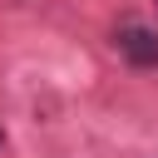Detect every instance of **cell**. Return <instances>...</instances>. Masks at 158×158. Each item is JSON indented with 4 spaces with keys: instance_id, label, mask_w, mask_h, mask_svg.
I'll list each match as a JSON object with an SVG mask.
<instances>
[{
    "instance_id": "2",
    "label": "cell",
    "mask_w": 158,
    "mask_h": 158,
    "mask_svg": "<svg viewBox=\"0 0 158 158\" xmlns=\"http://www.w3.org/2000/svg\"><path fill=\"white\" fill-rule=\"evenodd\" d=\"M153 5H158V0H153Z\"/></svg>"
},
{
    "instance_id": "1",
    "label": "cell",
    "mask_w": 158,
    "mask_h": 158,
    "mask_svg": "<svg viewBox=\"0 0 158 158\" xmlns=\"http://www.w3.org/2000/svg\"><path fill=\"white\" fill-rule=\"evenodd\" d=\"M114 44L133 69H153L158 64V30H148V25H123L114 35Z\"/></svg>"
}]
</instances>
